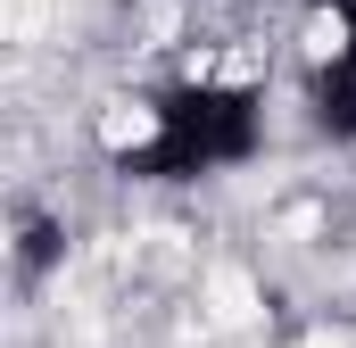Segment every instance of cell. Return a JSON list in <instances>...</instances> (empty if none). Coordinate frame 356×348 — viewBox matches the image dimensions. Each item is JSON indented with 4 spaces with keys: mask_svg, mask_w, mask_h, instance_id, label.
<instances>
[{
    "mask_svg": "<svg viewBox=\"0 0 356 348\" xmlns=\"http://www.w3.org/2000/svg\"><path fill=\"white\" fill-rule=\"evenodd\" d=\"M307 348H356V340H332V332H315V340H307Z\"/></svg>",
    "mask_w": 356,
    "mask_h": 348,
    "instance_id": "cell-2",
    "label": "cell"
},
{
    "mask_svg": "<svg viewBox=\"0 0 356 348\" xmlns=\"http://www.w3.org/2000/svg\"><path fill=\"white\" fill-rule=\"evenodd\" d=\"M207 315H216V324H249V315H257L249 274H232V265H224V274H207Z\"/></svg>",
    "mask_w": 356,
    "mask_h": 348,
    "instance_id": "cell-1",
    "label": "cell"
}]
</instances>
